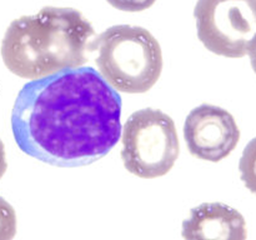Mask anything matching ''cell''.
<instances>
[{
  "instance_id": "cell-1",
  "label": "cell",
  "mask_w": 256,
  "mask_h": 240,
  "mask_svg": "<svg viewBox=\"0 0 256 240\" xmlns=\"http://www.w3.org/2000/svg\"><path fill=\"white\" fill-rule=\"evenodd\" d=\"M122 106L119 92L94 68L62 70L22 88L12 135L22 152L45 164L85 166L118 144Z\"/></svg>"
},
{
  "instance_id": "cell-2",
  "label": "cell",
  "mask_w": 256,
  "mask_h": 240,
  "mask_svg": "<svg viewBox=\"0 0 256 240\" xmlns=\"http://www.w3.org/2000/svg\"><path fill=\"white\" fill-rule=\"evenodd\" d=\"M94 36L92 22L79 10L44 6L10 22L2 42V58L12 74L40 79L82 66Z\"/></svg>"
},
{
  "instance_id": "cell-3",
  "label": "cell",
  "mask_w": 256,
  "mask_h": 240,
  "mask_svg": "<svg viewBox=\"0 0 256 240\" xmlns=\"http://www.w3.org/2000/svg\"><path fill=\"white\" fill-rule=\"evenodd\" d=\"M105 82L116 92L142 94L152 89L162 72L159 42L145 28L114 25L89 44Z\"/></svg>"
},
{
  "instance_id": "cell-4",
  "label": "cell",
  "mask_w": 256,
  "mask_h": 240,
  "mask_svg": "<svg viewBox=\"0 0 256 240\" xmlns=\"http://www.w3.org/2000/svg\"><path fill=\"white\" fill-rule=\"evenodd\" d=\"M122 132V159L128 172L142 179H155L172 169L180 144L172 116L152 108L138 110Z\"/></svg>"
},
{
  "instance_id": "cell-5",
  "label": "cell",
  "mask_w": 256,
  "mask_h": 240,
  "mask_svg": "<svg viewBox=\"0 0 256 240\" xmlns=\"http://www.w3.org/2000/svg\"><path fill=\"white\" fill-rule=\"evenodd\" d=\"M194 16L198 38L209 52L248 55L256 38V0H198Z\"/></svg>"
},
{
  "instance_id": "cell-6",
  "label": "cell",
  "mask_w": 256,
  "mask_h": 240,
  "mask_svg": "<svg viewBox=\"0 0 256 240\" xmlns=\"http://www.w3.org/2000/svg\"><path fill=\"white\" fill-rule=\"evenodd\" d=\"M184 139L190 154L200 160L218 162L232 154L240 140V130L228 110L202 104L188 114Z\"/></svg>"
},
{
  "instance_id": "cell-7",
  "label": "cell",
  "mask_w": 256,
  "mask_h": 240,
  "mask_svg": "<svg viewBox=\"0 0 256 240\" xmlns=\"http://www.w3.org/2000/svg\"><path fill=\"white\" fill-rule=\"evenodd\" d=\"M182 238L195 239H246V222L234 208L222 202H204L192 208L182 222Z\"/></svg>"
},
{
  "instance_id": "cell-8",
  "label": "cell",
  "mask_w": 256,
  "mask_h": 240,
  "mask_svg": "<svg viewBox=\"0 0 256 240\" xmlns=\"http://www.w3.org/2000/svg\"><path fill=\"white\" fill-rule=\"evenodd\" d=\"M240 176L245 186L256 194V138L250 140L239 162Z\"/></svg>"
},
{
  "instance_id": "cell-9",
  "label": "cell",
  "mask_w": 256,
  "mask_h": 240,
  "mask_svg": "<svg viewBox=\"0 0 256 240\" xmlns=\"http://www.w3.org/2000/svg\"><path fill=\"white\" fill-rule=\"evenodd\" d=\"M16 234V214L6 200L0 196V240H10Z\"/></svg>"
},
{
  "instance_id": "cell-10",
  "label": "cell",
  "mask_w": 256,
  "mask_h": 240,
  "mask_svg": "<svg viewBox=\"0 0 256 240\" xmlns=\"http://www.w3.org/2000/svg\"><path fill=\"white\" fill-rule=\"evenodd\" d=\"M112 6L122 12H138L149 9L156 0H106Z\"/></svg>"
},
{
  "instance_id": "cell-11",
  "label": "cell",
  "mask_w": 256,
  "mask_h": 240,
  "mask_svg": "<svg viewBox=\"0 0 256 240\" xmlns=\"http://www.w3.org/2000/svg\"><path fill=\"white\" fill-rule=\"evenodd\" d=\"M8 169V162H6V154H5V146L2 142L0 140V179L2 175L5 174Z\"/></svg>"
},
{
  "instance_id": "cell-12",
  "label": "cell",
  "mask_w": 256,
  "mask_h": 240,
  "mask_svg": "<svg viewBox=\"0 0 256 240\" xmlns=\"http://www.w3.org/2000/svg\"><path fill=\"white\" fill-rule=\"evenodd\" d=\"M248 55L250 56V62H252V70H254L256 74V38L254 39V42H252V44L250 45Z\"/></svg>"
}]
</instances>
